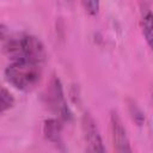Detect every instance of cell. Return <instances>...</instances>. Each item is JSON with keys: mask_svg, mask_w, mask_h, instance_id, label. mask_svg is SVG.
I'll return each mask as SVG.
<instances>
[{"mask_svg": "<svg viewBox=\"0 0 153 153\" xmlns=\"http://www.w3.org/2000/svg\"><path fill=\"white\" fill-rule=\"evenodd\" d=\"M4 53L11 61L29 60L38 63H43L47 57L45 48L41 39L32 35L19 33L2 38Z\"/></svg>", "mask_w": 153, "mask_h": 153, "instance_id": "1", "label": "cell"}, {"mask_svg": "<svg viewBox=\"0 0 153 153\" xmlns=\"http://www.w3.org/2000/svg\"><path fill=\"white\" fill-rule=\"evenodd\" d=\"M5 79L17 90L30 92L42 79V63L29 60H16L5 69Z\"/></svg>", "mask_w": 153, "mask_h": 153, "instance_id": "2", "label": "cell"}, {"mask_svg": "<svg viewBox=\"0 0 153 153\" xmlns=\"http://www.w3.org/2000/svg\"><path fill=\"white\" fill-rule=\"evenodd\" d=\"M44 100L48 109L54 112L60 120L62 121H69L72 117V114L69 111V108L66 103L62 85L59 80V78L53 76L47 90L44 93Z\"/></svg>", "mask_w": 153, "mask_h": 153, "instance_id": "3", "label": "cell"}, {"mask_svg": "<svg viewBox=\"0 0 153 153\" xmlns=\"http://www.w3.org/2000/svg\"><path fill=\"white\" fill-rule=\"evenodd\" d=\"M81 128H82L84 140L86 143V151L87 152H104L105 148L103 146L99 130L97 128V124L93 117L88 112H85L82 115Z\"/></svg>", "mask_w": 153, "mask_h": 153, "instance_id": "4", "label": "cell"}, {"mask_svg": "<svg viewBox=\"0 0 153 153\" xmlns=\"http://www.w3.org/2000/svg\"><path fill=\"white\" fill-rule=\"evenodd\" d=\"M110 128H111V137H112L115 151L116 152H131L127 130L120 116L115 111H112L110 115Z\"/></svg>", "mask_w": 153, "mask_h": 153, "instance_id": "5", "label": "cell"}, {"mask_svg": "<svg viewBox=\"0 0 153 153\" xmlns=\"http://www.w3.org/2000/svg\"><path fill=\"white\" fill-rule=\"evenodd\" d=\"M60 118H50L44 122L43 126V133L45 137L55 143V145H61V130H62V124H61Z\"/></svg>", "mask_w": 153, "mask_h": 153, "instance_id": "6", "label": "cell"}, {"mask_svg": "<svg viewBox=\"0 0 153 153\" xmlns=\"http://www.w3.org/2000/svg\"><path fill=\"white\" fill-rule=\"evenodd\" d=\"M141 29L146 42L153 50V13L146 12L141 18Z\"/></svg>", "mask_w": 153, "mask_h": 153, "instance_id": "7", "label": "cell"}, {"mask_svg": "<svg viewBox=\"0 0 153 153\" xmlns=\"http://www.w3.org/2000/svg\"><path fill=\"white\" fill-rule=\"evenodd\" d=\"M14 104V98L13 96L5 88H1V94H0V111L1 114H4L5 111H7L8 109H11Z\"/></svg>", "mask_w": 153, "mask_h": 153, "instance_id": "8", "label": "cell"}, {"mask_svg": "<svg viewBox=\"0 0 153 153\" xmlns=\"http://www.w3.org/2000/svg\"><path fill=\"white\" fill-rule=\"evenodd\" d=\"M85 11L90 16H96L99 11V0H80Z\"/></svg>", "mask_w": 153, "mask_h": 153, "instance_id": "9", "label": "cell"}, {"mask_svg": "<svg viewBox=\"0 0 153 153\" xmlns=\"http://www.w3.org/2000/svg\"><path fill=\"white\" fill-rule=\"evenodd\" d=\"M152 99H153V98H152Z\"/></svg>", "mask_w": 153, "mask_h": 153, "instance_id": "10", "label": "cell"}]
</instances>
